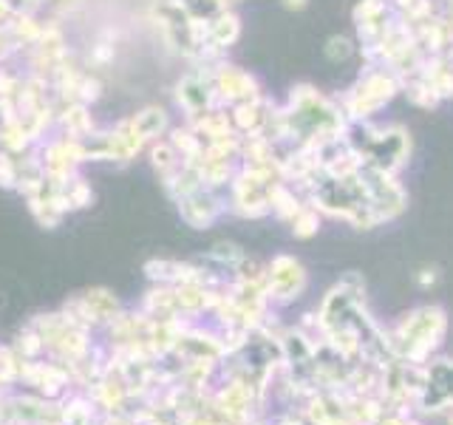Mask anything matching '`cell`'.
Masks as SVG:
<instances>
[{
    "mask_svg": "<svg viewBox=\"0 0 453 425\" xmlns=\"http://www.w3.org/2000/svg\"><path fill=\"white\" fill-rule=\"evenodd\" d=\"M405 425H422V422H419V420H414V417H408V420H405Z\"/></svg>",
    "mask_w": 453,
    "mask_h": 425,
    "instance_id": "cell-5",
    "label": "cell"
},
{
    "mask_svg": "<svg viewBox=\"0 0 453 425\" xmlns=\"http://www.w3.org/2000/svg\"><path fill=\"white\" fill-rule=\"evenodd\" d=\"M301 283H303V273H301V267H297L295 261L280 259V261L275 264L273 290H275L278 298H292L297 290H301Z\"/></svg>",
    "mask_w": 453,
    "mask_h": 425,
    "instance_id": "cell-2",
    "label": "cell"
},
{
    "mask_svg": "<svg viewBox=\"0 0 453 425\" xmlns=\"http://www.w3.org/2000/svg\"><path fill=\"white\" fill-rule=\"evenodd\" d=\"M428 382H425V391L419 394L417 408L422 411H445L453 406V363L450 360H439L428 363Z\"/></svg>",
    "mask_w": 453,
    "mask_h": 425,
    "instance_id": "cell-1",
    "label": "cell"
},
{
    "mask_svg": "<svg viewBox=\"0 0 453 425\" xmlns=\"http://www.w3.org/2000/svg\"><path fill=\"white\" fill-rule=\"evenodd\" d=\"M445 422H448V425H453V406H450V408H445Z\"/></svg>",
    "mask_w": 453,
    "mask_h": 425,
    "instance_id": "cell-4",
    "label": "cell"
},
{
    "mask_svg": "<svg viewBox=\"0 0 453 425\" xmlns=\"http://www.w3.org/2000/svg\"><path fill=\"white\" fill-rule=\"evenodd\" d=\"M411 414H403V411H394V408H386L382 411V417L374 422V425H405V420H408Z\"/></svg>",
    "mask_w": 453,
    "mask_h": 425,
    "instance_id": "cell-3",
    "label": "cell"
}]
</instances>
